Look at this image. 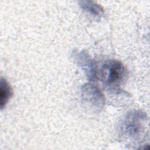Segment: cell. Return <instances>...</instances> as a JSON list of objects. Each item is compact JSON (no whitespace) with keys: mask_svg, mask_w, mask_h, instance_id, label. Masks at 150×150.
Returning <instances> with one entry per match:
<instances>
[{"mask_svg":"<svg viewBox=\"0 0 150 150\" xmlns=\"http://www.w3.org/2000/svg\"><path fill=\"white\" fill-rule=\"evenodd\" d=\"M146 114L140 110H134L128 112L122 119L120 125V136L122 139L138 143L145 136Z\"/></svg>","mask_w":150,"mask_h":150,"instance_id":"cell-1","label":"cell"},{"mask_svg":"<svg viewBox=\"0 0 150 150\" xmlns=\"http://www.w3.org/2000/svg\"><path fill=\"white\" fill-rule=\"evenodd\" d=\"M100 76L103 83L110 89L118 90L127 79V71L124 65L117 60H109L100 69Z\"/></svg>","mask_w":150,"mask_h":150,"instance_id":"cell-2","label":"cell"},{"mask_svg":"<svg viewBox=\"0 0 150 150\" xmlns=\"http://www.w3.org/2000/svg\"><path fill=\"white\" fill-rule=\"evenodd\" d=\"M83 100L84 103L96 110L103 108L104 104V97L99 88L92 84H87L82 88Z\"/></svg>","mask_w":150,"mask_h":150,"instance_id":"cell-3","label":"cell"},{"mask_svg":"<svg viewBox=\"0 0 150 150\" xmlns=\"http://www.w3.org/2000/svg\"><path fill=\"white\" fill-rule=\"evenodd\" d=\"M77 62L80 66L87 71L89 79L91 80H94L96 78L97 72L93 61L88 57L87 53L84 52H81L77 54Z\"/></svg>","mask_w":150,"mask_h":150,"instance_id":"cell-4","label":"cell"},{"mask_svg":"<svg viewBox=\"0 0 150 150\" xmlns=\"http://www.w3.org/2000/svg\"><path fill=\"white\" fill-rule=\"evenodd\" d=\"M81 8L86 12L94 16L100 17L104 13L103 8L97 3L91 1H83L80 2Z\"/></svg>","mask_w":150,"mask_h":150,"instance_id":"cell-5","label":"cell"},{"mask_svg":"<svg viewBox=\"0 0 150 150\" xmlns=\"http://www.w3.org/2000/svg\"><path fill=\"white\" fill-rule=\"evenodd\" d=\"M12 94L13 92L10 85L5 79L2 77L0 87V104L1 109L5 107Z\"/></svg>","mask_w":150,"mask_h":150,"instance_id":"cell-6","label":"cell"}]
</instances>
